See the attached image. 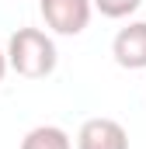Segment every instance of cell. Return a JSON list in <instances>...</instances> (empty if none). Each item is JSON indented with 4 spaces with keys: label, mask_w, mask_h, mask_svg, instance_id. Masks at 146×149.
I'll list each match as a JSON object with an SVG mask.
<instances>
[{
    "label": "cell",
    "mask_w": 146,
    "mask_h": 149,
    "mask_svg": "<svg viewBox=\"0 0 146 149\" xmlns=\"http://www.w3.org/2000/svg\"><path fill=\"white\" fill-rule=\"evenodd\" d=\"M4 52H7V70H14L25 80H45V76H52L56 63H59L56 42L42 28H18Z\"/></svg>",
    "instance_id": "6da1fadb"
},
{
    "label": "cell",
    "mask_w": 146,
    "mask_h": 149,
    "mask_svg": "<svg viewBox=\"0 0 146 149\" xmlns=\"http://www.w3.org/2000/svg\"><path fill=\"white\" fill-rule=\"evenodd\" d=\"M38 10L52 35H66V38L87 31L91 14H94L91 0H38Z\"/></svg>",
    "instance_id": "7a4b0ae2"
},
{
    "label": "cell",
    "mask_w": 146,
    "mask_h": 149,
    "mask_svg": "<svg viewBox=\"0 0 146 149\" xmlns=\"http://www.w3.org/2000/svg\"><path fill=\"white\" fill-rule=\"evenodd\" d=\"M111 56L122 70H146V21H129L111 38Z\"/></svg>",
    "instance_id": "3957f363"
},
{
    "label": "cell",
    "mask_w": 146,
    "mask_h": 149,
    "mask_svg": "<svg viewBox=\"0 0 146 149\" xmlns=\"http://www.w3.org/2000/svg\"><path fill=\"white\" fill-rule=\"evenodd\" d=\"M77 149H129V132L115 118H87L77 132Z\"/></svg>",
    "instance_id": "277c9868"
},
{
    "label": "cell",
    "mask_w": 146,
    "mask_h": 149,
    "mask_svg": "<svg viewBox=\"0 0 146 149\" xmlns=\"http://www.w3.org/2000/svg\"><path fill=\"white\" fill-rule=\"evenodd\" d=\"M21 149H73V139L59 125H35L25 132Z\"/></svg>",
    "instance_id": "5b68a950"
},
{
    "label": "cell",
    "mask_w": 146,
    "mask_h": 149,
    "mask_svg": "<svg viewBox=\"0 0 146 149\" xmlns=\"http://www.w3.org/2000/svg\"><path fill=\"white\" fill-rule=\"evenodd\" d=\"M91 7L101 10L111 21H122V17H132V14L143 7V0H91Z\"/></svg>",
    "instance_id": "8992f818"
},
{
    "label": "cell",
    "mask_w": 146,
    "mask_h": 149,
    "mask_svg": "<svg viewBox=\"0 0 146 149\" xmlns=\"http://www.w3.org/2000/svg\"><path fill=\"white\" fill-rule=\"evenodd\" d=\"M4 76H7V52L0 49V83H4Z\"/></svg>",
    "instance_id": "52a82bcc"
}]
</instances>
